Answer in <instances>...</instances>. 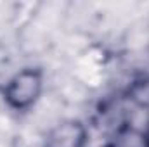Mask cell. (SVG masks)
<instances>
[{
    "mask_svg": "<svg viewBox=\"0 0 149 147\" xmlns=\"http://www.w3.org/2000/svg\"><path fill=\"white\" fill-rule=\"evenodd\" d=\"M43 92V74L38 68H23L3 87V101L10 109L26 111L38 102Z\"/></svg>",
    "mask_w": 149,
    "mask_h": 147,
    "instance_id": "cell-1",
    "label": "cell"
},
{
    "mask_svg": "<svg viewBox=\"0 0 149 147\" xmlns=\"http://www.w3.org/2000/svg\"><path fill=\"white\" fill-rule=\"evenodd\" d=\"M88 130L78 119H63L54 125L45 139L43 147H87Z\"/></svg>",
    "mask_w": 149,
    "mask_h": 147,
    "instance_id": "cell-2",
    "label": "cell"
},
{
    "mask_svg": "<svg viewBox=\"0 0 149 147\" xmlns=\"http://www.w3.org/2000/svg\"><path fill=\"white\" fill-rule=\"evenodd\" d=\"M125 97L134 107L149 111V74L135 78L128 85V88L125 92Z\"/></svg>",
    "mask_w": 149,
    "mask_h": 147,
    "instance_id": "cell-4",
    "label": "cell"
},
{
    "mask_svg": "<svg viewBox=\"0 0 149 147\" xmlns=\"http://www.w3.org/2000/svg\"><path fill=\"white\" fill-rule=\"evenodd\" d=\"M106 147H149V133L137 126L123 125L113 132L111 140Z\"/></svg>",
    "mask_w": 149,
    "mask_h": 147,
    "instance_id": "cell-3",
    "label": "cell"
},
{
    "mask_svg": "<svg viewBox=\"0 0 149 147\" xmlns=\"http://www.w3.org/2000/svg\"><path fill=\"white\" fill-rule=\"evenodd\" d=\"M148 133H149V132H148Z\"/></svg>",
    "mask_w": 149,
    "mask_h": 147,
    "instance_id": "cell-5",
    "label": "cell"
}]
</instances>
